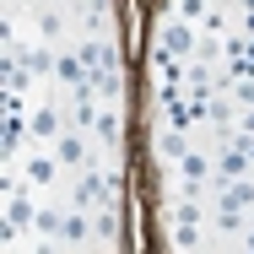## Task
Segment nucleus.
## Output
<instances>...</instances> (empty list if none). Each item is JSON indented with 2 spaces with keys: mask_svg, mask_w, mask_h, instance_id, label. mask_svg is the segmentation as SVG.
Masks as SVG:
<instances>
[{
  "mask_svg": "<svg viewBox=\"0 0 254 254\" xmlns=\"http://www.w3.org/2000/svg\"><path fill=\"white\" fill-rule=\"evenodd\" d=\"M184 152H190V146H184V135H179V130H173V135H162V157H173V162H179Z\"/></svg>",
  "mask_w": 254,
  "mask_h": 254,
  "instance_id": "9b49d317",
  "label": "nucleus"
},
{
  "mask_svg": "<svg viewBox=\"0 0 254 254\" xmlns=\"http://www.w3.org/2000/svg\"><path fill=\"white\" fill-rule=\"evenodd\" d=\"M54 130H60L54 108H38V114H33V135H54Z\"/></svg>",
  "mask_w": 254,
  "mask_h": 254,
  "instance_id": "9d476101",
  "label": "nucleus"
},
{
  "mask_svg": "<svg viewBox=\"0 0 254 254\" xmlns=\"http://www.w3.org/2000/svg\"><path fill=\"white\" fill-rule=\"evenodd\" d=\"M16 60H22V65H27L33 76H49L54 65H60V60H49V54H44V49H33V54H16Z\"/></svg>",
  "mask_w": 254,
  "mask_h": 254,
  "instance_id": "0eeeda50",
  "label": "nucleus"
},
{
  "mask_svg": "<svg viewBox=\"0 0 254 254\" xmlns=\"http://www.w3.org/2000/svg\"><path fill=\"white\" fill-rule=\"evenodd\" d=\"M60 238H65V244H87V216H70V222H60Z\"/></svg>",
  "mask_w": 254,
  "mask_h": 254,
  "instance_id": "1a4fd4ad",
  "label": "nucleus"
},
{
  "mask_svg": "<svg viewBox=\"0 0 254 254\" xmlns=\"http://www.w3.org/2000/svg\"><path fill=\"white\" fill-rule=\"evenodd\" d=\"M238 130H244V135H254V108H249V114H238Z\"/></svg>",
  "mask_w": 254,
  "mask_h": 254,
  "instance_id": "4468645a",
  "label": "nucleus"
},
{
  "mask_svg": "<svg viewBox=\"0 0 254 254\" xmlns=\"http://www.w3.org/2000/svg\"><path fill=\"white\" fill-rule=\"evenodd\" d=\"M33 227H38V233H60V216H54V211H38Z\"/></svg>",
  "mask_w": 254,
  "mask_h": 254,
  "instance_id": "ddd939ff",
  "label": "nucleus"
},
{
  "mask_svg": "<svg viewBox=\"0 0 254 254\" xmlns=\"http://www.w3.org/2000/svg\"><path fill=\"white\" fill-rule=\"evenodd\" d=\"M33 216H38V211H33V200H27V195L16 190V195H11V233H16V227H27Z\"/></svg>",
  "mask_w": 254,
  "mask_h": 254,
  "instance_id": "39448f33",
  "label": "nucleus"
},
{
  "mask_svg": "<svg viewBox=\"0 0 254 254\" xmlns=\"http://www.w3.org/2000/svg\"><path fill=\"white\" fill-rule=\"evenodd\" d=\"M179 16H184V22H195V16H205V0H179Z\"/></svg>",
  "mask_w": 254,
  "mask_h": 254,
  "instance_id": "f8f14e48",
  "label": "nucleus"
},
{
  "mask_svg": "<svg viewBox=\"0 0 254 254\" xmlns=\"http://www.w3.org/2000/svg\"><path fill=\"white\" fill-rule=\"evenodd\" d=\"M54 76H60V81H65V87H76V81H81V76H87V65H81V54H65V60H60V65H54Z\"/></svg>",
  "mask_w": 254,
  "mask_h": 254,
  "instance_id": "20e7f679",
  "label": "nucleus"
},
{
  "mask_svg": "<svg viewBox=\"0 0 254 254\" xmlns=\"http://www.w3.org/2000/svg\"><path fill=\"white\" fill-rule=\"evenodd\" d=\"M54 173H60V157H33L27 162V184H49Z\"/></svg>",
  "mask_w": 254,
  "mask_h": 254,
  "instance_id": "7ed1b4c3",
  "label": "nucleus"
},
{
  "mask_svg": "<svg viewBox=\"0 0 254 254\" xmlns=\"http://www.w3.org/2000/svg\"><path fill=\"white\" fill-rule=\"evenodd\" d=\"M179 173H184L190 184H205V179H211V157H200V152H184V157H179Z\"/></svg>",
  "mask_w": 254,
  "mask_h": 254,
  "instance_id": "f03ea898",
  "label": "nucleus"
},
{
  "mask_svg": "<svg viewBox=\"0 0 254 254\" xmlns=\"http://www.w3.org/2000/svg\"><path fill=\"white\" fill-rule=\"evenodd\" d=\"M60 162H65V168H70V162H81V157H87V146H81V135H65V141H60Z\"/></svg>",
  "mask_w": 254,
  "mask_h": 254,
  "instance_id": "6e6552de",
  "label": "nucleus"
},
{
  "mask_svg": "<svg viewBox=\"0 0 254 254\" xmlns=\"http://www.w3.org/2000/svg\"><path fill=\"white\" fill-rule=\"evenodd\" d=\"M190 44H195V33H190V22H184V16L162 27V49H168V54H190Z\"/></svg>",
  "mask_w": 254,
  "mask_h": 254,
  "instance_id": "f257e3e1",
  "label": "nucleus"
},
{
  "mask_svg": "<svg viewBox=\"0 0 254 254\" xmlns=\"http://www.w3.org/2000/svg\"><path fill=\"white\" fill-rule=\"evenodd\" d=\"M103 190H108V184H103L98 173H87V179L76 184V205H92V200H103Z\"/></svg>",
  "mask_w": 254,
  "mask_h": 254,
  "instance_id": "423d86ee",
  "label": "nucleus"
}]
</instances>
